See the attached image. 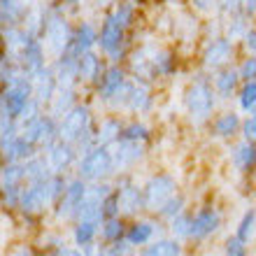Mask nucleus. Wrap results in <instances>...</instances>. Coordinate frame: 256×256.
<instances>
[{
  "instance_id": "c756f323",
  "label": "nucleus",
  "mask_w": 256,
  "mask_h": 256,
  "mask_svg": "<svg viewBox=\"0 0 256 256\" xmlns=\"http://www.w3.org/2000/svg\"><path fill=\"white\" fill-rule=\"evenodd\" d=\"M238 102L244 112H252L256 108V80L244 82L240 86V94H238Z\"/></svg>"
},
{
  "instance_id": "2eb2a0df",
  "label": "nucleus",
  "mask_w": 256,
  "mask_h": 256,
  "mask_svg": "<svg viewBox=\"0 0 256 256\" xmlns=\"http://www.w3.org/2000/svg\"><path fill=\"white\" fill-rule=\"evenodd\" d=\"M233 56V40L228 38H214V40L208 44L205 54H202V63L210 70H216V68L226 66Z\"/></svg>"
},
{
  "instance_id": "4c0bfd02",
  "label": "nucleus",
  "mask_w": 256,
  "mask_h": 256,
  "mask_svg": "<svg viewBox=\"0 0 256 256\" xmlns=\"http://www.w3.org/2000/svg\"><path fill=\"white\" fill-rule=\"evenodd\" d=\"M47 256H84V252H82V247H77V244H61V247H56V250Z\"/></svg>"
},
{
  "instance_id": "473e14b6",
  "label": "nucleus",
  "mask_w": 256,
  "mask_h": 256,
  "mask_svg": "<svg viewBox=\"0 0 256 256\" xmlns=\"http://www.w3.org/2000/svg\"><path fill=\"white\" fill-rule=\"evenodd\" d=\"M247 244H250V242L240 240V238L233 233V236L226 238V242H224V256H250Z\"/></svg>"
},
{
  "instance_id": "9b49d317",
  "label": "nucleus",
  "mask_w": 256,
  "mask_h": 256,
  "mask_svg": "<svg viewBox=\"0 0 256 256\" xmlns=\"http://www.w3.org/2000/svg\"><path fill=\"white\" fill-rule=\"evenodd\" d=\"M163 236V222L156 216H138V219H130L128 222V230H126V240L133 244L135 250H140L144 244H149L152 240Z\"/></svg>"
},
{
  "instance_id": "f8f14e48",
  "label": "nucleus",
  "mask_w": 256,
  "mask_h": 256,
  "mask_svg": "<svg viewBox=\"0 0 256 256\" xmlns=\"http://www.w3.org/2000/svg\"><path fill=\"white\" fill-rule=\"evenodd\" d=\"M42 154L47 156L52 170L58 172V175H68V172L77 166V161H80V152H77V147H74L72 142H66V140H56L54 144L47 147Z\"/></svg>"
},
{
  "instance_id": "6e6552de",
  "label": "nucleus",
  "mask_w": 256,
  "mask_h": 256,
  "mask_svg": "<svg viewBox=\"0 0 256 256\" xmlns=\"http://www.w3.org/2000/svg\"><path fill=\"white\" fill-rule=\"evenodd\" d=\"M52 208H54V202H52V196H49L47 182L26 184L16 212L21 216H44V212H52Z\"/></svg>"
},
{
  "instance_id": "7c9ffc66",
  "label": "nucleus",
  "mask_w": 256,
  "mask_h": 256,
  "mask_svg": "<svg viewBox=\"0 0 256 256\" xmlns=\"http://www.w3.org/2000/svg\"><path fill=\"white\" fill-rule=\"evenodd\" d=\"M61 244H66V240H63L61 233H56V230H40V238H38V247H40L44 254H52V252L56 250V247H61Z\"/></svg>"
},
{
  "instance_id": "f03ea898",
  "label": "nucleus",
  "mask_w": 256,
  "mask_h": 256,
  "mask_svg": "<svg viewBox=\"0 0 256 256\" xmlns=\"http://www.w3.org/2000/svg\"><path fill=\"white\" fill-rule=\"evenodd\" d=\"M114 186L116 194H119V208H122V216L124 219H138L147 212V205H144V191H142V184L135 182V177L130 172H122V175L114 177Z\"/></svg>"
},
{
  "instance_id": "b1692460",
  "label": "nucleus",
  "mask_w": 256,
  "mask_h": 256,
  "mask_svg": "<svg viewBox=\"0 0 256 256\" xmlns=\"http://www.w3.org/2000/svg\"><path fill=\"white\" fill-rule=\"evenodd\" d=\"M240 72L238 70H222V72L214 74V80H212V86H214L216 96H222V98H230V96L238 91V84H240Z\"/></svg>"
},
{
  "instance_id": "c03bdc74",
  "label": "nucleus",
  "mask_w": 256,
  "mask_h": 256,
  "mask_svg": "<svg viewBox=\"0 0 256 256\" xmlns=\"http://www.w3.org/2000/svg\"><path fill=\"white\" fill-rule=\"evenodd\" d=\"M182 256H194V254H186V252H184V254H182Z\"/></svg>"
},
{
  "instance_id": "412c9836",
  "label": "nucleus",
  "mask_w": 256,
  "mask_h": 256,
  "mask_svg": "<svg viewBox=\"0 0 256 256\" xmlns=\"http://www.w3.org/2000/svg\"><path fill=\"white\" fill-rule=\"evenodd\" d=\"M126 230H128V219L124 216H108L100 226V240L105 244H114L126 240Z\"/></svg>"
},
{
  "instance_id": "cd10ccee",
  "label": "nucleus",
  "mask_w": 256,
  "mask_h": 256,
  "mask_svg": "<svg viewBox=\"0 0 256 256\" xmlns=\"http://www.w3.org/2000/svg\"><path fill=\"white\" fill-rule=\"evenodd\" d=\"M236 236L240 238V240H244V242H250L252 238L256 236V210L254 208H250L240 216V222H238V226H236Z\"/></svg>"
},
{
  "instance_id": "ea45409f",
  "label": "nucleus",
  "mask_w": 256,
  "mask_h": 256,
  "mask_svg": "<svg viewBox=\"0 0 256 256\" xmlns=\"http://www.w3.org/2000/svg\"><path fill=\"white\" fill-rule=\"evenodd\" d=\"M7 256H38V254H35V250L30 244H19V247H14Z\"/></svg>"
},
{
  "instance_id": "c85d7f7f",
  "label": "nucleus",
  "mask_w": 256,
  "mask_h": 256,
  "mask_svg": "<svg viewBox=\"0 0 256 256\" xmlns=\"http://www.w3.org/2000/svg\"><path fill=\"white\" fill-rule=\"evenodd\" d=\"M122 140H133V142H144L147 144L152 140V130L142 122H128L124 124V133H122Z\"/></svg>"
},
{
  "instance_id": "bb28decb",
  "label": "nucleus",
  "mask_w": 256,
  "mask_h": 256,
  "mask_svg": "<svg viewBox=\"0 0 256 256\" xmlns=\"http://www.w3.org/2000/svg\"><path fill=\"white\" fill-rule=\"evenodd\" d=\"M184 210H186V196L177 191V194L172 196V198H170V200L166 202V205H163L158 212H156V216H158L161 222L168 224V222H172L177 214H182Z\"/></svg>"
},
{
  "instance_id": "39448f33",
  "label": "nucleus",
  "mask_w": 256,
  "mask_h": 256,
  "mask_svg": "<svg viewBox=\"0 0 256 256\" xmlns=\"http://www.w3.org/2000/svg\"><path fill=\"white\" fill-rule=\"evenodd\" d=\"M214 86H210L208 82H196L194 86H189L186 96H184V105L186 112L191 114L194 124L208 122L212 112H214Z\"/></svg>"
},
{
  "instance_id": "4468645a",
  "label": "nucleus",
  "mask_w": 256,
  "mask_h": 256,
  "mask_svg": "<svg viewBox=\"0 0 256 256\" xmlns=\"http://www.w3.org/2000/svg\"><path fill=\"white\" fill-rule=\"evenodd\" d=\"M230 166L240 172V175H250L256 170V144L254 142H236L230 147Z\"/></svg>"
},
{
  "instance_id": "393cba45",
  "label": "nucleus",
  "mask_w": 256,
  "mask_h": 256,
  "mask_svg": "<svg viewBox=\"0 0 256 256\" xmlns=\"http://www.w3.org/2000/svg\"><path fill=\"white\" fill-rule=\"evenodd\" d=\"M26 184V166L24 163H2L0 189L5 186H24Z\"/></svg>"
},
{
  "instance_id": "0eeeda50",
  "label": "nucleus",
  "mask_w": 256,
  "mask_h": 256,
  "mask_svg": "<svg viewBox=\"0 0 256 256\" xmlns=\"http://www.w3.org/2000/svg\"><path fill=\"white\" fill-rule=\"evenodd\" d=\"M94 128V116H91V110L88 105H74L70 112H68L63 119H58V133H61V140L72 142L77 144L82 135Z\"/></svg>"
},
{
  "instance_id": "dca6fc26",
  "label": "nucleus",
  "mask_w": 256,
  "mask_h": 256,
  "mask_svg": "<svg viewBox=\"0 0 256 256\" xmlns=\"http://www.w3.org/2000/svg\"><path fill=\"white\" fill-rule=\"evenodd\" d=\"M184 254V244L182 240H177L172 236H161L152 240L149 244L135 250V256H182Z\"/></svg>"
},
{
  "instance_id": "58836bf2",
  "label": "nucleus",
  "mask_w": 256,
  "mask_h": 256,
  "mask_svg": "<svg viewBox=\"0 0 256 256\" xmlns=\"http://www.w3.org/2000/svg\"><path fill=\"white\" fill-rule=\"evenodd\" d=\"M105 247H108V244L98 238V240H94V242H88L86 247H82V252H84V256H102Z\"/></svg>"
},
{
  "instance_id": "a878e982",
  "label": "nucleus",
  "mask_w": 256,
  "mask_h": 256,
  "mask_svg": "<svg viewBox=\"0 0 256 256\" xmlns=\"http://www.w3.org/2000/svg\"><path fill=\"white\" fill-rule=\"evenodd\" d=\"M191 222H194V212L184 210L182 214H177L172 222H168V236L182 240V242H189L191 238Z\"/></svg>"
},
{
  "instance_id": "e433bc0d",
  "label": "nucleus",
  "mask_w": 256,
  "mask_h": 256,
  "mask_svg": "<svg viewBox=\"0 0 256 256\" xmlns=\"http://www.w3.org/2000/svg\"><path fill=\"white\" fill-rule=\"evenodd\" d=\"M242 140H247V142H254L256 144V114H250L247 119L242 122Z\"/></svg>"
},
{
  "instance_id": "a19ab883",
  "label": "nucleus",
  "mask_w": 256,
  "mask_h": 256,
  "mask_svg": "<svg viewBox=\"0 0 256 256\" xmlns=\"http://www.w3.org/2000/svg\"><path fill=\"white\" fill-rule=\"evenodd\" d=\"M242 40H244V47H247V52L256 56V30H247V35H244Z\"/></svg>"
},
{
  "instance_id": "c9c22d12",
  "label": "nucleus",
  "mask_w": 256,
  "mask_h": 256,
  "mask_svg": "<svg viewBox=\"0 0 256 256\" xmlns=\"http://www.w3.org/2000/svg\"><path fill=\"white\" fill-rule=\"evenodd\" d=\"M238 72H240V77H242L244 82L256 80V56H250V58H244L242 66L238 68Z\"/></svg>"
},
{
  "instance_id": "9d476101",
  "label": "nucleus",
  "mask_w": 256,
  "mask_h": 256,
  "mask_svg": "<svg viewBox=\"0 0 256 256\" xmlns=\"http://www.w3.org/2000/svg\"><path fill=\"white\" fill-rule=\"evenodd\" d=\"M124 24L116 19L114 14L108 16V19L102 21L100 26V38H98V44L105 54L110 56V61H122L124 56Z\"/></svg>"
},
{
  "instance_id": "4be33fe9",
  "label": "nucleus",
  "mask_w": 256,
  "mask_h": 256,
  "mask_svg": "<svg viewBox=\"0 0 256 256\" xmlns=\"http://www.w3.org/2000/svg\"><path fill=\"white\" fill-rule=\"evenodd\" d=\"M102 74H105V68H102L100 56L94 54V52H86V54L80 56V80L98 84Z\"/></svg>"
},
{
  "instance_id": "5701e85b",
  "label": "nucleus",
  "mask_w": 256,
  "mask_h": 256,
  "mask_svg": "<svg viewBox=\"0 0 256 256\" xmlns=\"http://www.w3.org/2000/svg\"><path fill=\"white\" fill-rule=\"evenodd\" d=\"M100 226L102 224H96V222H74L72 230H70L72 244H77V247H86L88 242L98 240V238H100Z\"/></svg>"
},
{
  "instance_id": "20e7f679",
  "label": "nucleus",
  "mask_w": 256,
  "mask_h": 256,
  "mask_svg": "<svg viewBox=\"0 0 256 256\" xmlns=\"http://www.w3.org/2000/svg\"><path fill=\"white\" fill-rule=\"evenodd\" d=\"M142 191H144V205H147L149 214H156L172 196L180 191L175 175L170 172H154L142 182Z\"/></svg>"
},
{
  "instance_id": "2f4dec72",
  "label": "nucleus",
  "mask_w": 256,
  "mask_h": 256,
  "mask_svg": "<svg viewBox=\"0 0 256 256\" xmlns=\"http://www.w3.org/2000/svg\"><path fill=\"white\" fill-rule=\"evenodd\" d=\"M24 186H26V184H24ZM24 186H5V189H2V208H5L7 212H16V210H19Z\"/></svg>"
},
{
  "instance_id": "37998d69",
  "label": "nucleus",
  "mask_w": 256,
  "mask_h": 256,
  "mask_svg": "<svg viewBox=\"0 0 256 256\" xmlns=\"http://www.w3.org/2000/svg\"><path fill=\"white\" fill-rule=\"evenodd\" d=\"M242 5H244V12L250 14H256V0H242Z\"/></svg>"
},
{
  "instance_id": "72a5a7b5",
  "label": "nucleus",
  "mask_w": 256,
  "mask_h": 256,
  "mask_svg": "<svg viewBox=\"0 0 256 256\" xmlns=\"http://www.w3.org/2000/svg\"><path fill=\"white\" fill-rule=\"evenodd\" d=\"M102 256H135V247L128 240H122V242H114V244H108Z\"/></svg>"
},
{
  "instance_id": "aec40b11",
  "label": "nucleus",
  "mask_w": 256,
  "mask_h": 256,
  "mask_svg": "<svg viewBox=\"0 0 256 256\" xmlns=\"http://www.w3.org/2000/svg\"><path fill=\"white\" fill-rule=\"evenodd\" d=\"M96 133H98V144H102V147H112L114 142L122 140L124 122L122 119H116V116H105V119L96 126Z\"/></svg>"
},
{
  "instance_id": "7ed1b4c3",
  "label": "nucleus",
  "mask_w": 256,
  "mask_h": 256,
  "mask_svg": "<svg viewBox=\"0 0 256 256\" xmlns=\"http://www.w3.org/2000/svg\"><path fill=\"white\" fill-rule=\"evenodd\" d=\"M86 191H88V182H84L82 177L72 175L68 177V186H66V194L54 208H52V216H54L58 224H70L72 226L77 222V210L80 205L84 202L86 198Z\"/></svg>"
},
{
  "instance_id": "a211bd4d",
  "label": "nucleus",
  "mask_w": 256,
  "mask_h": 256,
  "mask_svg": "<svg viewBox=\"0 0 256 256\" xmlns=\"http://www.w3.org/2000/svg\"><path fill=\"white\" fill-rule=\"evenodd\" d=\"M126 84V74H124L122 68H108L105 70V74L100 77V82H98V98H102V100H112L116 96V91Z\"/></svg>"
},
{
  "instance_id": "f3484780",
  "label": "nucleus",
  "mask_w": 256,
  "mask_h": 256,
  "mask_svg": "<svg viewBox=\"0 0 256 256\" xmlns=\"http://www.w3.org/2000/svg\"><path fill=\"white\" fill-rule=\"evenodd\" d=\"M242 122L244 119H240L238 112H222V114L212 122V133H214V138H219V140H230V138H236V135L242 130Z\"/></svg>"
},
{
  "instance_id": "423d86ee",
  "label": "nucleus",
  "mask_w": 256,
  "mask_h": 256,
  "mask_svg": "<svg viewBox=\"0 0 256 256\" xmlns=\"http://www.w3.org/2000/svg\"><path fill=\"white\" fill-rule=\"evenodd\" d=\"M224 226V214L214 205H202L194 212V222H191V238L189 242L202 244L210 238H214Z\"/></svg>"
},
{
  "instance_id": "79ce46f5",
  "label": "nucleus",
  "mask_w": 256,
  "mask_h": 256,
  "mask_svg": "<svg viewBox=\"0 0 256 256\" xmlns=\"http://www.w3.org/2000/svg\"><path fill=\"white\" fill-rule=\"evenodd\" d=\"M194 2L196 10H200V12H210V10H214L216 0H191Z\"/></svg>"
},
{
  "instance_id": "f704fd0d",
  "label": "nucleus",
  "mask_w": 256,
  "mask_h": 256,
  "mask_svg": "<svg viewBox=\"0 0 256 256\" xmlns=\"http://www.w3.org/2000/svg\"><path fill=\"white\" fill-rule=\"evenodd\" d=\"M102 208H105V216H122V208H119V194H116V186H114V191H112V194L105 198Z\"/></svg>"
},
{
  "instance_id": "6ab92c4d",
  "label": "nucleus",
  "mask_w": 256,
  "mask_h": 256,
  "mask_svg": "<svg viewBox=\"0 0 256 256\" xmlns=\"http://www.w3.org/2000/svg\"><path fill=\"white\" fill-rule=\"evenodd\" d=\"M26 166V184H42V182H49L52 175H54V170L49 166L47 156L42 154H35L30 161L24 163Z\"/></svg>"
},
{
  "instance_id": "1a4fd4ad",
  "label": "nucleus",
  "mask_w": 256,
  "mask_h": 256,
  "mask_svg": "<svg viewBox=\"0 0 256 256\" xmlns=\"http://www.w3.org/2000/svg\"><path fill=\"white\" fill-rule=\"evenodd\" d=\"M112 156H114V166H116V175L122 172H130L133 168H138L144 156H147V147L144 142H133V140H119L112 144Z\"/></svg>"
},
{
  "instance_id": "f257e3e1",
  "label": "nucleus",
  "mask_w": 256,
  "mask_h": 256,
  "mask_svg": "<svg viewBox=\"0 0 256 256\" xmlns=\"http://www.w3.org/2000/svg\"><path fill=\"white\" fill-rule=\"evenodd\" d=\"M74 175L82 177L84 182L94 184V182H108L116 177V166H114V156L112 149L96 144L94 149H88L86 154L80 156V161L74 166Z\"/></svg>"
},
{
  "instance_id": "ddd939ff",
  "label": "nucleus",
  "mask_w": 256,
  "mask_h": 256,
  "mask_svg": "<svg viewBox=\"0 0 256 256\" xmlns=\"http://www.w3.org/2000/svg\"><path fill=\"white\" fill-rule=\"evenodd\" d=\"M42 149L38 144H33L30 140H26L24 135H16L10 144L2 147V163H26L30 161L35 154H40Z\"/></svg>"
}]
</instances>
